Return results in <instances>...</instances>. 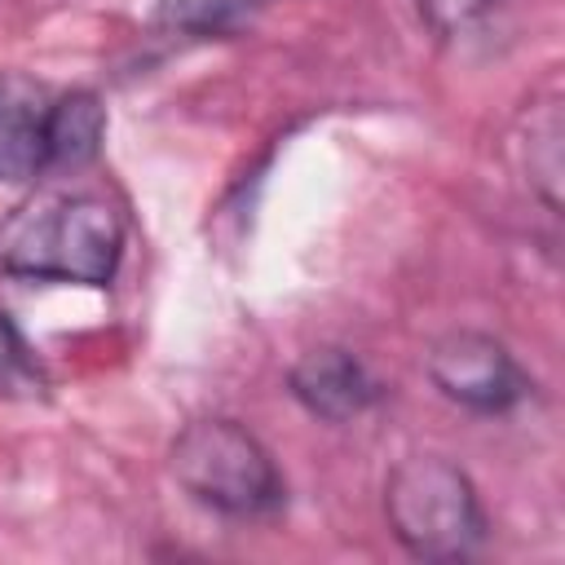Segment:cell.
<instances>
[{
	"label": "cell",
	"mask_w": 565,
	"mask_h": 565,
	"mask_svg": "<svg viewBox=\"0 0 565 565\" xmlns=\"http://www.w3.org/2000/svg\"><path fill=\"white\" fill-rule=\"evenodd\" d=\"M124 256V216L102 194H40L0 238V265L26 282L106 287Z\"/></svg>",
	"instance_id": "6da1fadb"
},
{
	"label": "cell",
	"mask_w": 565,
	"mask_h": 565,
	"mask_svg": "<svg viewBox=\"0 0 565 565\" xmlns=\"http://www.w3.org/2000/svg\"><path fill=\"white\" fill-rule=\"evenodd\" d=\"M168 472L194 503L234 521L269 516L287 499L274 455L260 446V437L238 419L221 415L194 419L177 433L168 450Z\"/></svg>",
	"instance_id": "7a4b0ae2"
},
{
	"label": "cell",
	"mask_w": 565,
	"mask_h": 565,
	"mask_svg": "<svg viewBox=\"0 0 565 565\" xmlns=\"http://www.w3.org/2000/svg\"><path fill=\"white\" fill-rule=\"evenodd\" d=\"M393 539L419 561H463L486 543V508L468 472L441 455H406L384 481Z\"/></svg>",
	"instance_id": "3957f363"
},
{
	"label": "cell",
	"mask_w": 565,
	"mask_h": 565,
	"mask_svg": "<svg viewBox=\"0 0 565 565\" xmlns=\"http://www.w3.org/2000/svg\"><path fill=\"white\" fill-rule=\"evenodd\" d=\"M424 366L441 397L477 415H503L521 406L534 388L521 362L508 353V344L486 331H446L441 340H433Z\"/></svg>",
	"instance_id": "277c9868"
},
{
	"label": "cell",
	"mask_w": 565,
	"mask_h": 565,
	"mask_svg": "<svg viewBox=\"0 0 565 565\" xmlns=\"http://www.w3.org/2000/svg\"><path fill=\"white\" fill-rule=\"evenodd\" d=\"M287 388L309 415L327 424H349L366 415L384 393V384L366 371V362L340 344H318L300 353L296 366L287 371Z\"/></svg>",
	"instance_id": "5b68a950"
},
{
	"label": "cell",
	"mask_w": 565,
	"mask_h": 565,
	"mask_svg": "<svg viewBox=\"0 0 565 565\" xmlns=\"http://www.w3.org/2000/svg\"><path fill=\"white\" fill-rule=\"evenodd\" d=\"M53 93L22 75L0 71V181L31 185L44 172V128Z\"/></svg>",
	"instance_id": "8992f818"
},
{
	"label": "cell",
	"mask_w": 565,
	"mask_h": 565,
	"mask_svg": "<svg viewBox=\"0 0 565 565\" xmlns=\"http://www.w3.org/2000/svg\"><path fill=\"white\" fill-rule=\"evenodd\" d=\"M106 141V106L93 88H71L53 97L49 128H44V172H79L102 154Z\"/></svg>",
	"instance_id": "52a82bcc"
},
{
	"label": "cell",
	"mask_w": 565,
	"mask_h": 565,
	"mask_svg": "<svg viewBox=\"0 0 565 565\" xmlns=\"http://www.w3.org/2000/svg\"><path fill=\"white\" fill-rule=\"evenodd\" d=\"M521 124L530 128V137L521 141L530 185L539 190V199L547 203V212H556L561 207V137H565V128H561V102L556 97L534 102Z\"/></svg>",
	"instance_id": "ba28073f"
},
{
	"label": "cell",
	"mask_w": 565,
	"mask_h": 565,
	"mask_svg": "<svg viewBox=\"0 0 565 565\" xmlns=\"http://www.w3.org/2000/svg\"><path fill=\"white\" fill-rule=\"evenodd\" d=\"M269 0H159V26L181 35H234Z\"/></svg>",
	"instance_id": "9c48e42d"
},
{
	"label": "cell",
	"mask_w": 565,
	"mask_h": 565,
	"mask_svg": "<svg viewBox=\"0 0 565 565\" xmlns=\"http://www.w3.org/2000/svg\"><path fill=\"white\" fill-rule=\"evenodd\" d=\"M44 388H49V380H44L40 358L22 340L18 322L0 309V393L4 397H44Z\"/></svg>",
	"instance_id": "30bf717a"
},
{
	"label": "cell",
	"mask_w": 565,
	"mask_h": 565,
	"mask_svg": "<svg viewBox=\"0 0 565 565\" xmlns=\"http://www.w3.org/2000/svg\"><path fill=\"white\" fill-rule=\"evenodd\" d=\"M490 4H494V0H419V13H424V22H428L433 31L455 35V31L472 26Z\"/></svg>",
	"instance_id": "8fae6325"
}]
</instances>
